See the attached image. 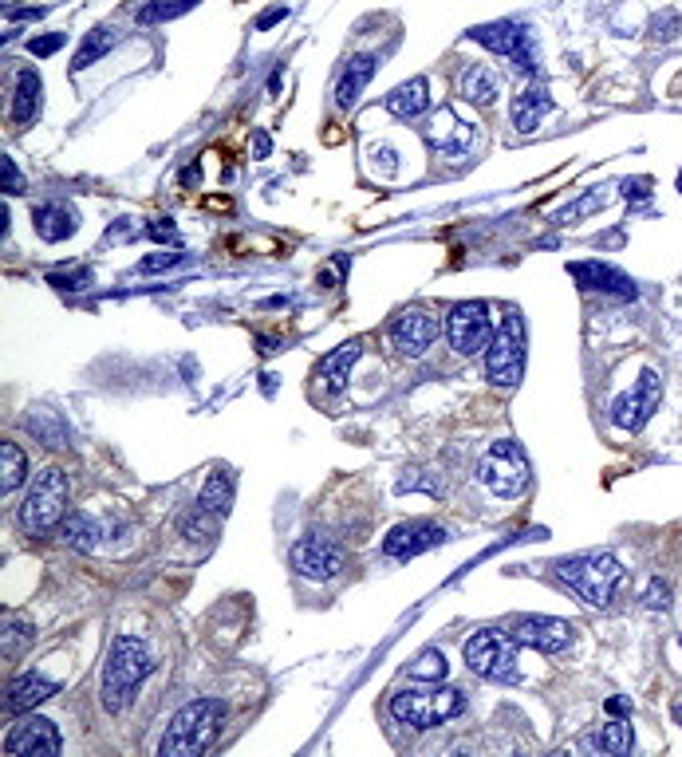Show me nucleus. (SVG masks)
<instances>
[{
    "instance_id": "nucleus-1",
    "label": "nucleus",
    "mask_w": 682,
    "mask_h": 757,
    "mask_svg": "<svg viewBox=\"0 0 682 757\" xmlns=\"http://www.w3.org/2000/svg\"><path fill=\"white\" fill-rule=\"evenodd\" d=\"M225 722V702L221 698H198L182 707L170 718L166 734L158 742V757H198L213 745L217 730Z\"/></svg>"
},
{
    "instance_id": "nucleus-2",
    "label": "nucleus",
    "mask_w": 682,
    "mask_h": 757,
    "mask_svg": "<svg viewBox=\"0 0 682 757\" xmlns=\"http://www.w3.org/2000/svg\"><path fill=\"white\" fill-rule=\"evenodd\" d=\"M150 675V651L142 639L134 635H119L111 643L107 651V662H103V687H99V698L107 710H127L139 682Z\"/></svg>"
},
{
    "instance_id": "nucleus-3",
    "label": "nucleus",
    "mask_w": 682,
    "mask_h": 757,
    "mask_svg": "<svg viewBox=\"0 0 682 757\" xmlns=\"http://www.w3.org/2000/svg\"><path fill=\"white\" fill-rule=\"evenodd\" d=\"M556 576L592 608H607L624 588V564L612 553H584L556 560Z\"/></svg>"
},
{
    "instance_id": "nucleus-4",
    "label": "nucleus",
    "mask_w": 682,
    "mask_h": 757,
    "mask_svg": "<svg viewBox=\"0 0 682 757\" xmlns=\"http://www.w3.org/2000/svg\"><path fill=\"white\" fill-rule=\"evenodd\" d=\"M64 505H67V473L59 465H44L36 473L32 490H28L24 505H20V528L32 536H48L51 528L64 525Z\"/></svg>"
},
{
    "instance_id": "nucleus-5",
    "label": "nucleus",
    "mask_w": 682,
    "mask_h": 757,
    "mask_svg": "<svg viewBox=\"0 0 682 757\" xmlns=\"http://www.w3.org/2000/svg\"><path fill=\"white\" fill-rule=\"evenodd\" d=\"M462 707H466V698H462V690H402L390 698V714H395V722L410 725V730H430V725H442L450 718H458Z\"/></svg>"
},
{
    "instance_id": "nucleus-6",
    "label": "nucleus",
    "mask_w": 682,
    "mask_h": 757,
    "mask_svg": "<svg viewBox=\"0 0 682 757\" xmlns=\"http://www.w3.org/2000/svg\"><path fill=\"white\" fill-rule=\"evenodd\" d=\"M478 482L498 497L525 493V485H529V458H525L521 442H513V438L493 442L478 462Z\"/></svg>"
},
{
    "instance_id": "nucleus-7",
    "label": "nucleus",
    "mask_w": 682,
    "mask_h": 757,
    "mask_svg": "<svg viewBox=\"0 0 682 757\" xmlns=\"http://www.w3.org/2000/svg\"><path fill=\"white\" fill-rule=\"evenodd\" d=\"M466 662L473 675L489 682H516V639L498 627L473 631L466 639Z\"/></svg>"
},
{
    "instance_id": "nucleus-8",
    "label": "nucleus",
    "mask_w": 682,
    "mask_h": 757,
    "mask_svg": "<svg viewBox=\"0 0 682 757\" xmlns=\"http://www.w3.org/2000/svg\"><path fill=\"white\" fill-rule=\"evenodd\" d=\"M485 375L498 387H516L525 379V320L505 316L501 328L489 339V356H485Z\"/></svg>"
},
{
    "instance_id": "nucleus-9",
    "label": "nucleus",
    "mask_w": 682,
    "mask_h": 757,
    "mask_svg": "<svg viewBox=\"0 0 682 757\" xmlns=\"http://www.w3.org/2000/svg\"><path fill=\"white\" fill-rule=\"evenodd\" d=\"M470 40L498 56H509L525 76H536V48H533V32L516 20H498V24H481V28H470Z\"/></svg>"
},
{
    "instance_id": "nucleus-10",
    "label": "nucleus",
    "mask_w": 682,
    "mask_h": 757,
    "mask_svg": "<svg viewBox=\"0 0 682 757\" xmlns=\"http://www.w3.org/2000/svg\"><path fill=\"white\" fill-rule=\"evenodd\" d=\"M446 336L458 356H478V351H485L493 339L489 304H481V300H462V304H453L450 320H446Z\"/></svg>"
},
{
    "instance_id": "nucleus-11",
    "label": "nucleus",
    "mask_w": 682,
    "mask_h": 757,
    "mask_svg": "<svg viewBox=\"0 0 682 757\" xmlns=\"http://www.w3.org/2000/svg\"><path fill=\"white\" fill-rule=\"evenodd\" d=\"M659 399H663V379H659V371L643 367L639 379H635V387L612 402V422L619 430H632V434L643 430L647 419L659 410Z\"/></svg>"
},
{
    "instance_id": "nucleus-12",
    "label": "nucleus",
    "mask_w": 682,
    "mask_h": 757,
    "mask_svg": "<svg viewBox=\"0 0 682 757\" xmlns=\"http://www.w3.org/2000/svg\"><path fill=\"white\" fill-rule=\"evenodd\" d=\"M422 134H426L430 150L446 154V158H462V154H470L473 139H478L473 122H470V119H462L453 107H438V111H434L430 122L422 127Z\"/></svg>"
},
{
    "instance_id": "nucleus-13",
    "label": "nucleus",
    "mask_w": 682,
    "mask_h": 757,
    "mask_svg": "<svg viewBox=\"0 0 682 757\" xmlns=\"http://www.w3.org/2000/svg\"><path fill=\"white\" fill-rule=\"evenodd\" d=\"M288 560H292V568L300 576H308V580H332L339 576V568H344V548H339L336 541H328V536H304V541H296L292 545V553H288Z\"/></svg>"
},
{
    "instance_id": "nucleus-14",
    "label": "nucleus",
    "mask_w": 682,
    "mask_h": 757,
    "mask_svg": "<svg viewBox=\"0 0 682 757\" xmlns=\"http://www.w3.org/2000/svg\"><path fill=\"white\" fill-rule=\"evenodd\" d=\"M438 336H442V320L434 316L430 308H407V312L390 324V344L407 359H418Z\"/></svg>"
},
{
    "instance_id": "nucleus-15",
    "label": "nucleus",
    "mask_w": 682,
    "mask_h": 757,
    "mask_svg": "<svg viewBox=\"0 0 682 757\" xmlns=\"http://www.w3.org/2000/svg\"><path fill=\"white\" fill-rule=\"evenodd\" d=\"M509 635L521 643V647H533V651H541V655H556V651H564L568 643H572V624L552 619V616H516Z\"/></svg>"
},
{
    "instance_id": "nucleus-16",
    "label": "nucleus",
    "mask_w": 682,
    "mask_h": 757,
    "mask_svg": "<svg viewBox=\"0 0 682 757\" xmlns=\"http://www.w3.org/2000/svg\"><path fill=\"white\" fill-rule=\"evenodd\" d=\"M446 545V528L434 525V521H402L383 536V553L390 560H410L426 548Z\"/></svg>"
},
{
    "instance_id": "nucleus-17",
    "label": "nucleus",
    "mask_w": 682,
    "mask_h": 757,
    "mask_svg": "<svg viewBox=\"0 0 682 757\" xmlns=\"http://www.w3.org/2000/svg\"><path fill=\"white\" fill-rule=\"evenodd\" d=\"M4 753L13 757H56L59 753V730L48 718H24L8 730Z\"/></svg>"
},
{
    "instance_id": "nucleus-18",
    "label": "nucleus",
    "mask_w": 682,
    "mask_h": 757,
    "mask_svg": "<svg viewBox=\"0 0 682 757\" xmlns=\"http://www.w3.org/2000/svg\"><path fill=\"white\" fill-rule=\"evenodd\" d=\"M568 273L580 280V288H592V293H607V296H619V300H635L639 288L632 284V276L619 273V268L604 265V261H572Z\"/></svg>"
},
{
    "instance_id": "nucleus-19",
    "label": "nucleus",
    "mask_w": 682,
    "mask_h": 757,
    "mask_svg": "<svg viewBox=\"0 0 682 757\" xmlns=\"http://www.w3.org/2000/svg\"><path fill=\"white\" fill-rule=\"evenodd\" d=\"M32 225L48 245H56V241H67V237L79 230V217L67 202H48V205H36L32 210Z\"/></svg>"
},
{
    "instance_id": "nucleus-20",
    "label": "nucleus",
    "mask_w": 682,
    "mask_h": 757,
    "mask_svg": "<svg viewBox=\"0 0 682 757\" xmlns=\"http://www.w3.org/2000/svg\"><path fill=\"white\" fill-rule=\"evenodd\" d=\"M549 115H552V95L541 87V83L525 87L521 95L513 99V127L521 131V134H533Z\"/></svg>"
},
{
    "instance_id": "nucleus-21",
    "label": "nucleus",
    "mask_w": 682,
    "mask_h": 757,
    "mask_svg": "<svg viewBox=\"0 0 682 757\" xmlns=\"http://www.w3.org/2000/svg\"><path fill=\"white\" fill-rule=\"evenodd\" d=\"M59 690V682H51V679H44V675H20V679H13L8 682V698H4V707H8V714H24V710H36L40 702L44 698H51V694Z\"/></svg>"
},
{
    "instance_id": "nucleus-22",
    "label": "nucleus",
    "mask_w": 682,
    "mask_h": 757,
    "mask_svg": "<svg viewBox=\"0 0 682 757\" xmlns=\"http://www.w3.org/2000/svg\"><path fill=\"white\" fill-rule=\"evenodd\" d=\"M426 107H430V83L426 79H407L402 87H395L387 95V111L395 119H422L426 115Z\"/></svg>"
},
{
    "instance_id": "nucleus-23",
    "label": "nucleus",
    "mask_w": 682,
    "mask_h": 757,
    "mask_svg": "<svg viewBox=\"0 0 682 757\" xmlns=\"http://www.w3.org/2000/svg\"><path fill=\"white\" fill-rule=\"evenodd\" d=\"M375 71H379V56H355L351 59V64L344 68V76H339V83H336L339 107H351V103L363 95V87L375 79Z\"/></svg>"
},
{
    "instance_id": "nucleus-24",
    "label": "nucleus",
    "mask_w": 682,
    "mask_h": 757,
    "mask_svg": "<svg viewBox=\"0 0 682 757\" xmlns=\"http://www.w3.org/2000/svg\"><path fill=\"white\" fill-rule=\"evenodd\" d=\"M359 351H363V344H359V339H347V344H339L332 356L319 363V379H324V387L332 391V395H339V391L347 387V375H351V367H355Z\"/></svg>"
},
{
    "instance_id": "nucleus-25",
    "label": "nucleus",
    "mask_w": 682,
    "mask_h": 757,
    "mask_svg": "<svg viewBox=\"0 0 682 757\" xmlns=\"http://www.w3.org/2000/svg\"><path fill=\"white\" fill-rule=\"evenodd\" d=\"M36 115H40V76L32 68H24L13 87V122L16 127H28Z\"/></svg>"
},
{
    "instance_id": "nucleus-26",
    "label": "nucleus",
    "mask_w": 682,
    "mask_h": 757,
    "mask_svg": "<svg viewBox=\"0 0 682 757\" xmlns=\"http://www.w3.org/2000/svg\"><path fill=\"white\" fill-rule=\"evenodd\" d=\"M59 536H64L71 548H79V553H91V548H99V541H103V525L91 513H67L64 525H59Z\"/></svg>"
},
{
    "instance_id": "nucleus-27",
    "label": "nucleus",
    "mask_w": 682,
    "mask_h": 757,
    "mask_svg": "<svg viewBox=\"0 0 682 757\" xmlns=\"http://www.w3.org/2000/svg\"><path fill=\"white\" fill-rule=\"evenodd\" d=\"M498 91H501V79L489 64H478L462 76V95H466L473 107H489V103L498 99Z\"/></svg>"
},
{
    "instance_id": "nucleus-28",
    "label": "nucleus",
    "mask_w": 682,
    "mask_h": 757,
    "mask_svg": "<svg viewBox=\"0 0 682 757\" xmlns=\"http://www.w3.org/2000/svg\"><path fill=\"white\" fill-rule=\"evenodd\" d=\"M198 505L205 513H213V517L229 513V505H233V473H225V470L210 473L205 485H202V493H198Z\"/></svg>"
},
{
    "instance_id": "nucleus-29",
    "label": "nucleus",
    "mask_w": 682,
    "mask_h": 757,
    "mask_svg": "<svg viewBox=\"0 0 682 757\" xmlns=\"http://www.w3.org/2000/svg\"><path fill=\"white\" fill-rule=\"evenodd\" d=\"M0 462H4V478H0V490H4V497H13L20 485L28 482V458H24V450H20L16 442H4V446H0Z\"/></svg>"
},
{
    "instance_id": "nucleus-30",
    "label": "nucleus",
    "mask_w": 682,
    "mask_h": 757,
    "mask_svg": "<svg viewBox=\"0 0 682 757\" xmlns=\"http://www.w3.org/2000/svg\"><path fill=\"white\" fill-rule=\"evenodd\" d=\"M596 745L604 753H615V757H624V753H632L635 750V734H632V725H627L624 718H615V722H607V725H599V734H596Z\"/></svg>"
},
{
    "instance_id": "nucleus-31",
    "label": "nucleus",
    "mask_w": 682,
    "mask_h": 757,
    "mask_svg": "<svg viewBox=\"0 0 682 757\" xmlns=\"http://www.w3.org/2000/svg\"><path fill=\"white\" fill-rule=\"evenodd\" d=\"M28 430H32L44 446H56V450H59V446H67V427L59 422L56 410H36L32 419H28Z\"/></svg>"
},
{
    "instance_id": "nucleus-32",
    "label": "nucleus",
    "mask_w": 682,
    "mask_h": 757,
    "mask_svg": "<svg viewBox=\"0 0 682 757\" xmlns=\"http://www.w3.org/2000/svg\"><path fill=\"white\" fill-rule=\"evenodd\" d=\"M115 48V28H95V32H87V40H84V48H79V56H76V71H84V68H91L95 59H103L107 51Z\"/></svg>"
},
{
    "instance_id": "nucleus-33",
    "label": "nucleus",
    "mask_w": 682,
    "mask_h": 757,
    "mask_svg": "<svg viewBox=\"0 0 682 757\" xmlns=\"http://www.w3.org/2000/svg\"><path fill=\"white\" fill-rule=\"evenodd\" d=\"M36 639V627L24 624V619L4 616V659H20Z\"/></svg>"
},
{
    "instance_id": "nucleus-34",
    "label": "nucleus",
    "mask_w": 682,
    "mask_h": 757,
    "mask_svg": "<svg viewBox=\"0 0 682 757\" xmlns=\"http://www.w3.org/2000/svg\"><path fill=\"white\" fill-rule=\"evenodd\" d=\"M193 5H198V0H154V5L139 8V24H162V20H174V16L190 13Z\"/></svg>"
},
{
    "instance_id": "nucleus-35",
    "label": "nucleus",
    "mask_w": 682,
    "mask_h": 757,
    "mask_svg": "<svg viewBox=\"0 0 682 757\" xmlns=\"http://www.w3.org/2000/svg\"><path fill=\"white\" fill-rule=\"evenodd\" d=\"M410 679H446V659L438 651H422V655L407 667Z\"/></svg>"
},
{
    "instance_id": "nucleus-36",
    "label": "nucleus",
    "mask_w": 682,
    "mask_h": 757,
    "mask_svg": "<svg viewBox=\"0 0 682 757\" xmlns=\"http://www.w3.org/2000/svg\"><path fill=\"white\" fill-rule=\"evenodd\" d=\"M678 28H682L678 13H659L655 20H651V32H655V40H675Z\"/></svg>"
},
{
    "instance_id": "nucleus-37",
    "label": "nucleus",
    "mask_w": 682,
    "mask_h": 757,
    "mask_svg": "<svg viewBox=\"0 0 682 757\" xmlns=\"http://www.w3.org/2000/svg\"><path fill=\"white\" fill-rule=\"evenodd\" d=\"M182 253H154V257H142L139 265H134V273H162V268L178 265Z\"/></svg>"
},
{
    "instance_id": "nucleus-38",
    "label": "nucleus",
    "mask_w": 682,
    "mask_h": 757,
    "mask_svg": "<svg viewBox=\"0 0 682 757\" xmlns=\"http://www.w3.org/2000/svg\"><path fill=\"white\" fill-rule=\"evenodd\" d=\"M185 536H190V541H210V536H213V521L205 517L202 505H198V517H190V521H185Z\"/></svg>"
},
{
    "instance_id": "nucleus-39",
    "label": "nucleus",
    "mask_w": 682,
    "mask_h": 757,
    "mask_svg": "<svg viewBox=\"0 0 682 757\" xmlns=\"http://www.w3.org/2000/svg\"><path fill=\"white\" fill-rule=\"evenodd\" d=\"M0 174H4V194H24V174L13 166V158H0Z\"/></svg>"
},
{
    "instance_id": "nucleus-40",
    "label": "nucleus",
    "mask_w": 682,
    "mask_h": 757,
    "mask_svg": "<svg viewBox=\"0 0 682 757\" xmlns=\"http://www.w3.org/2000/svg\"><path fill=\"white\" fill-rule=\"evenodd\" d=\"M67 44V36L64 32H51V36H36L32 40V56H56L59 48Z\"/></svg>"
},
{
    "instance_id": "nucleus-41",
    "label": "nucleus",
    "mask_w": 682,
    "mask_h": 757,
    "mask_svg": "<svg viewBox=\"0 0 682 757\" xmlns=\"http://www.w3.org/2000/svg\"><path fill=\"white\" fill-rule=\"evenodd\" d=\"M647 604L651 608H659V611H667L670 608V588H667V580H651V588H647Z\"/></svg>"
},
{
    "instance_id": "nucleus-42",
    "label": "nucleus",
    "mask_w": 682,
    "mask_h": 757,
    "mask_svg": "<svg viewBox=\"0 0 682 757\" xmlns=\"http://www.w3.org/2000/svg\"><path fill=\"white\" fill-rule=\"evenodd\" d=\"M142 233H147L150 241H174V221H170V217H154Z\"/></svg>"
},
{
    "instance_id": "nucleus-43",
    "label": "nucleus",
    "mask_w": 682,
    "mask_h": 757,
    "mask_svg": "<svg viewBox=\"0 0 682 757\" xmlns=\"http://www.w3.org/2000/svg\"><path fill=\"white\" fill-rule=\"evenodd\" d=\"M651 185H655L651 178H627V182H624V194H627L632 202H643V198H651Z\"/></svg>"
},
{
    "instance_id": "nucleus-44",
    "label": "nucleus",
    "mask_w": 682,
    "mask_h": 757,
    "mask_svg": "<svg viewBox=\"0 0 682 757\" xmlns=\"http://www.w3.org/2000/svg\"><path fill=\"white\" fill-rule=\"evenodd\" d=\"M87 273H79V276H59V273H51L48 276V284H56V288H87Z\"/></svg>"
},
{
    "instance_id": "nucleus-45",
    "label": "nucleus",
    "mask_w": 682,
    "mask_h": 757,
    "mask_svg": "<svg viewBox=\"0 0 682 757\" xmlns=\"http://www.w3.org/2000/svg\"><path fill=\"white\" fill-rule=\"evenodd\" d=\"M607 714H612V718H627V714H632V702H627V698H607Z\"/></svg>"
},
{
    "instance_id": "nucleus-46",
    "label": "nucleus",
    "mask_w": 682,
    "mask_h": 757,
    "mask_svg": "<svg viewBox=\"0 0 682 757\" xmlns=\"http://www.w3.org/2000/svg\"><path fill=\"white\" fill-rule=\"evenodd\" d=\"M281 20H284V8H273V13L256 16V28H273V24H281Z\"/></svg>"
},
{
    "instance_id": "nucleus-47",
    "label": "nucleus",
    "mask_w": 682,
    "mask_h": 757,
    "mask_svg": "<svg viewBox=\"0 0 682 757\" xmlns=\"http://www.w3.org/2000/svg\"><path fill=\"white\" fill-rule=\"evenodd\" d=\"M265 150H273V142H268L265 134H256V154H265Z\"/></svg>"
},
{
    "instance_id": "nucleus-48",
    "label": "nucleus",
    "mask_w": 682,
    "mask_h": 757,
    "mask_svg": "<svg viewBox=\"0 0 682 757\" xmlns=\"http://www.w3.org/2000/svg\"><path fill=\"white\" fill-rule=\"evenodd\" d=\"M675 722L682 725V702H675Z\"/></svg>"
},
{
    "instance_id": "nucleus-49",
    "label": "nucleus",
    "mask_w": 682,
    "mask_h": 757,
    "mask_svg": "<svg viewBox=\"0 0 682 757\" xmlns=\"http://www.w3.org/2000/svg\"><path fill=\"white\" fill-rule=\"evenodd\" d=\"M678 190H682V174H678Z\"/></svg>"
}]
</instances>
